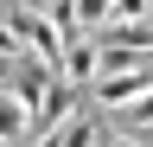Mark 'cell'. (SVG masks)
<instances>
[{"mask_svg":"<svg viewBox=\"0 0 153 147\" xmlns=\"http://www.w3.org/2000/svg\"><path fill=\"white\" fill-rule=\"evenodd\" d=\"M32 134H38V122H32V109L19 102V96H13L7 83H0V147H26Z\"/></svg>","mask_w":153,"mask_h":147,"instance_id":"cell-1","label":"cell"},{"mask_svg":"<svg viewBox=\"0 0 153 147\" xmlns=\"http://www.w3.org/2000/svg\"><path fill=\"white\" fill-rule=\"evenodd\" d=\"M96 147H147L140 134H128V128H115V122H102V141Z\"/></svg>","mask_w":153,"mask_h":147,"instance_id":"cell-2","label":"cell"}]
</instances>
